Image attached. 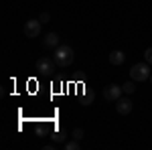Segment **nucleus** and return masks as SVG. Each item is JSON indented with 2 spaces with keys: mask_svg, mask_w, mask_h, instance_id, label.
<instances>
[{
  "mask_svg": "<svg viewBox=\"0 0 152 150\" xmlns=\"http://www.w3.org/2000/svg\"><path fill=\"white\" fill-rule=\"evenodd\" d=\"M53 59H55L57 67H69L73 63V59H75V53L69 45H59L53 53Z\"/></svg>",
  "mask_w": 152,
  "mask_h": 150,
  "instance_id": "obj_1",
  "label": "nucleus"
},
{
  "mask_svg": "<svg viewBox=\"0 0 152 150\" xmlns=\"http://www.w3.org/2000/svg\"><path fill=\"white\" fill-rule=\"evenodd\" d=\"M150 75H152L150 63H136L130 69V77L134 81H146V79H150Z\"/></svg>",
  "mask_w": 152,
  "mask_h": 150,
  "instance_id": "obj_2",
  "label": "nucleus"
},
{
  "mask_svg": "<svg viewBox=\"0 0 152 150\" xmlns=\"http://www.w3.org/2000/svg\"><path fill=\"white\" fill-rule=\"evenodd\" d=\"M55 59H49V57H41L37 61V71L41 73V75H49V73H53L55 71Z\"/></svg>",
  "mask_w": 152,
  "mask_h": 150,
  "instance_id": "obj_3",
  "label": "nucleus"
},
{
  "mask_svg": "<svg viewBox=\"0 0 152 150\" xmlns=\"http://www.w3.org/2000/svg\"><path fill=\"white\" fill-rule=\"evenodd\" d=\"M122 85H116V83H110V85H105L104 87V97L105 100H110V102H118L120 97H122Z\"/></svg>",
  "mask_w": 152,
  "mask_h": 150,
  "instance_id": "obj_4",
  "label": "nucleus"
},
{
  "mask_svg": "<svg viewBox=\"0 0 152 150\" xmlns=\"http://www.w3.org/2000/svg\"><path fill=\"white\" fill-rule=\"evenodd\" d=\"M41 20H26V23H24V35L26 37H31V39H33V37H39L41 35Z\"/></svg>",
  "mask_w": 152,
  "mask_h": 150,
  "instance_id": "obj_5",
  "label": "nucleus"
},
{
  "mask_svg": "<svg viewBox=\"0 0 152 150\" xmlns=\"http://www.w3.org/2000/svg\"><path fill=\"white\" fill-rule=\"evenodd\" d=\"M132 108H134V102H132L130 97H120V100L116 102V110H118V114H122V116L130 114Z\"/></svg>",
  "mask_w": 152,
  "mask_h": 150,
  "instance_id": "obj_6",
  "label": "nucleus"
},
{
  "mask_svg": "<svg viewBox=\"0 0 152 150\" xmlns=\"http://www.w3.org/2000/svg\"><path fill=\"white\" fill-rule=\"evenodd\" d=\"M43 45L47 47V49H57L61 45V39H59L57 33H47L45 39H43Z\"/></svg>",
  "mask_w": 152,
  "mask_h": 150,
  "instance_id": "obj_7",
  "label": "nucleus"
},
{
  "mask_svg": "<svg viewBox=\"0 0 152 150\" xmlns=\"http://www.w3.org/2000/svg\"><path fill=\"white\" fill-rule=\"evenodd\" d=\"M124 61H126V55H124L122 51H112V53H110V63H112V65H122Z\"/></svg>",
  "mask_w": 152,
  "mask_h": 150,
  "instance_id": "obj_8",
  "label": "nucleus"
},
{
  "mask_svg": "<svg viewBox=\"0 0 152 150\" xmlns=\"http://www.w3.org/2000/svg\"><path fill=\"white\" fill-rule=\"evenodd\" d=\"M51 138H53L55 144H65V140H67V132H65L63 128H57V130H55V134H53Z\"/></svg>",
  "mask_w": 152,
  "mask_h": 150,
  "instance_id": "obj_9",
  "label": "nucleus"
},
{
  "mask_svg": "<svg viewBox=\"0 0 152 150\" xmlns=\"http://www.w3.org/2000/svg\"><path fill=\"white\" fill-rule=\"evenodd\" d=\"M122 89H124V93H126V95L134 93V91H136V83H134V79H132V81H126V83L122 85Z\"/></svg>",
  "mask_w": 152,
  "mask_h": 150,
  "instance_id": "obj_10",
  "label": "nucleus"
},
{
  "mask_svg": "<svg viewBox=\"0 0 152 150\" xmlns=\"http://www.w3.org/2000/svg\"><path fill=\"white\" fill-rule=\"evenodd\" d=\"M63 148L65 150H79V140H71V142H65V144H63Z\"/></svg>",
  "mask_w": 152,
  "mask_h": 150,
  "instance_id": "obj_11",
  "label": "nucleus"
},
{
  "mask_svg": "<svg viewBox=\"0 0 152 150\" xmlns=\"http://www.w3.org/2000/svg\"><path fill=\"white\" fill-rule=\"evenodd\" d=\"M71 138H75V140H81V138H83V128H75V130L71 132Z\"/></svg>",
  "mask_w": 152,
  "mask_h": 150,
  "instance_id": "obj_12",
  "label": "nucleus"
},
{
  "mask_svg": "<svg viewBox=\"0 0 152 150\" xmlns=\"http://www.w3.org/2000/svg\"><path fill=\"white\" fill-rule=\"evenodd\" d=\"M144 59H146V63L152 65V47H148V49L144 51Z\"/></svg>",
  "mask_w": 152,
  "mask_h": 150,
  "instance_id": "obj_13",
  "label": "nucleus"
},
{
  "mask_svg": "<svg viewBox=\"0 0 152 150\" xmlns=\"http://www.w3.org/2000/svg\"><path fill=\"white\" fill-rule=\"evenodd\" d=\"M39 20H41V23H45V24H47L49 20H51V14H49V12H41V16H39Z\"/></svg>",
  "mask_w": 152,
  "mask_h": 150,
  "instance_id": "obj_14",
  "label": "nucleus"
},
{
  "mask_svg": "<svg viewBox=\"0 0 152 150\" xmlns=\"http://www.w3.org/2000/svg\"><path fill=\"white\" fill-rule=\"evenodd\" d=\"M91 100H94V95H91V93H89V95H87V97H85V100H83V105H89V102H91Z\"/></svg>",
  "mask_w": 152,
  "mask_h": 150,
  "instance_id": "obj_15",
  "label": "nucleus"
},
{
  "mask_svg": "<svg viewBox=\"0 0 152 150\" xmlns=\"http://www.w3.org/2000/svg\"><path fill=\"white\" fill-rule=\"evenodd\" d=\"M55 146H57L55 142H53V144H47V146H45V150H55Z\"/></svg>",
  "mask_w": 152,
  "mask_h": 150,
  "instance_id": "obj_16",
  "label": "nucleus"
},
{
  "mask_svg": "<svg viewBox=\"0 0 152 150\" xmlns=\"http://www.w3.org/2000/svg\"><path fill=\"white\" fill-rule=\"evenodd\" d=\"M150 81H152V75H150Z\"/></svg>",
  "mask_w": 152,
  "mask_h": 150,
  "instance_id": "obj_17",
  "label": "nucleus"
}]
</instances>
